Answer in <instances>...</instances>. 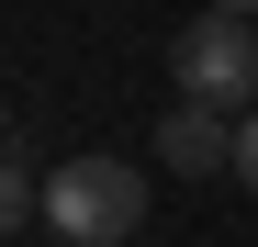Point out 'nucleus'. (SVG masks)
<instances>
[{
  "label": "nucleus",
  "instance_id": "1",
  "mask_svg": "<svg viewBox=\"0 0 258 247\" xmlns=\"http://www.w3.org/2000/svg\"><path fill=\"white\" fill-rule=\"evenodd\" d=\"M45 225L68 247H123L146 225V169L135 157H68V169H45Z\"/></svg>",
  "mask_w": 258,
  "mask_h": 247
},
{
  "label": "nucleus",
  "instance_id": "2",
  "mask_svg": "<svg viewBox=\"0 0 258 247\" xmlns=\"http://www.w3.org/2000/svg\"><path fill=\"white\" fill-rule=\"evenodd\" d=\"M168 79H180V101H213V112H258V34L236 12H202L168 34Z\"/></svg>",
  "mask_w": 258,
  "mask_h": 247
},
{
  "label": "nucleus",
  "instance_id": "3",
  "mask_svg": "<svg viewBox=\"0 0 258 247\" xmlns=\"http://www.w3.org/2000/svg\"><path fill=\"white\" fill-rule=\"evenodd\" d=\"M157 169H180V180H213V169H236V124L213 112V101H180L157 124Z\"/></svg>",
  "mask_w": 258,
  "mask_h": 247
},
{
  "label": "nucleus",
  "instance_id": "4",
  "mask_svg": "<svg viewBox=\"0 0 258 247\" xmlns=\"http://www.w3.org/2000/svg\"><path fill=\"white\" fill-rule=\"evenodd\" d=\"M236 180H247V202H258V112H236Z\"/></svg>",
  "mask_w": 258,
  "mask_h": 247
},
{
  "label": "nucleus",
  "instance_id": "5",
  "mask_svg": "<svg viewBox=\"0 0 258 247\" xmlns=\"http://www.w3.org/2000/svg\"><path fill=\"white\" fill-rule=\"evenodd\" d=\"M202 12H236V23H258V0H202Z\"/></svg>",
  "mask_w": 258,
  "mask_h": 247
}]
</instances>
